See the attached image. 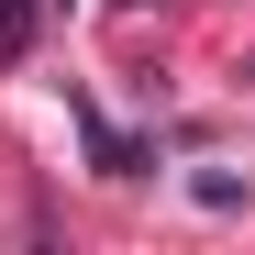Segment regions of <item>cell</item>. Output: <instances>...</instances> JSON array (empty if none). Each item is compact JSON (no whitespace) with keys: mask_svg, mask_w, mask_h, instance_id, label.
I'll return each instance as SVG.
<instances>
[{"mask_svg":"<svg viewBox=\"0 0 255 255\" xmlns=\"http://www.w3.org/2000/svg\"><path fill=\"white\" fill-rule=\"evenodd\" d=\"M244 78H255V67H244Z\"/></svg>","mask_w":255,"mask_h":255,"instance_id":"6da1fadb","label":"cell"}]
</instances>
